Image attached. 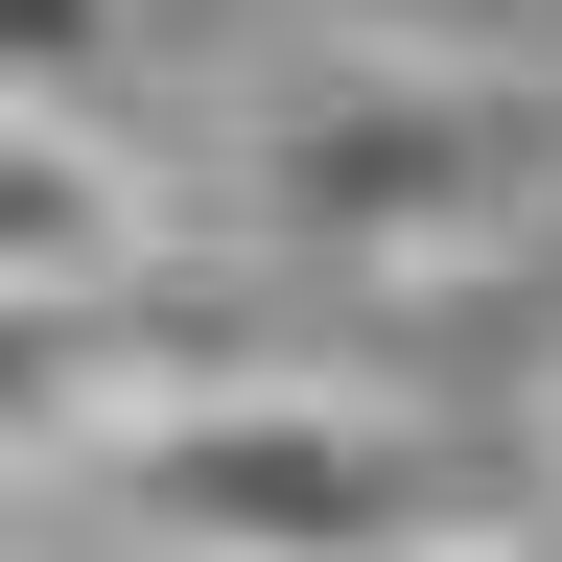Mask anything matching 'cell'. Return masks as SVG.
Listing matches in <instances>:
<instances>
[{"mask_svg":"<svg viewBox=\"0 0 562 562\" xmlns=\"http://www.w3.org/2000/svg\"><path fill=\"white\" fill-rule=\"evenodd\" d=\"M165 375H211L188 258H165V281H0V492H70Z\"/></svg>","mask_w":562,"mask_h":562,"instance_id":"cell-3","label":"cell"},{"mask_svg":"<svg viewBox=\"0 0 562 562\" xmlns=\"http://www.w3.org/2000/svg\"><path fill=\"white\" fill-rule=\"evenodd\" d=\"M422 562H562L539 516H446V539H422Z\"/></svg>","mask_w":562,"mask_h":562,"instance_id":"cell-6","label":"cell"},{"mask_svg":"<svg viewBox=\"0 0 562 562\" xmlns=\"http://www.w3.org/2000/svg\"><path fill=\"white\" fill-rule=\"evenodd\" d=\"M165 258H188V188L140 165V117L0 94V281H165Z\"/></svg>","mask_w":562,"mask_h":562,"instance_id":"cell-4","label":"cell"},{"mask_svg":"<svg viewBox=\"0 0 562 562\" xmlns=\"http://www.w3.org/2000/svg\"><path fill=\"white\" fill-rule=\"evenodd\" d=\"M70 492L117 516V562H422L469 516L446 422H422V398H351V375H305V351L165 375Z\"/></svg>","mask_w":562,"mask_h":562,"instance_id":"cell-2","label":"cell"},{"mask_svg":"<svg viewBox=\"0 0 562 562\" xmlns=\"http://www.w3.org/2000/svg\"><path fill=\"white\" fill-rule=\"evenodd\" d=\"M188 235L328 258V281H492L562 235V70L492 47H305L211 117V211Z\"/></svg>","mask_w":562,"mask_h":562,"instance_id":"cell-1","label":"cell"},{"mask_svg":"<svg viewBox=\"0 0 562 562\" xmlns=\"http://www.w3.org/2000/svg\"><path fill=\"white\" fill-rule=\"evenodd\" d=\"M0 94H70V117H140V0H0Z\"/></svg>","mask_w":562,"mask_h":562,"instance_id":"cell-5","label":"cell"},{"mask_svg":"<svg viewBox=\"0 0 562 562\" xmlns=\"http://www.w3.org/2000/svg\"><path fill=\"white\" fill-rule=\"evenodd\" d=\"M539 469H562V422H539Z\"/></svg>","mask_w":562,"mask_h":562,"instance_id":"cell-7","label":"cell"}]
</instances>
